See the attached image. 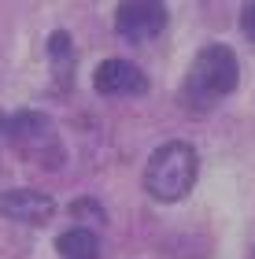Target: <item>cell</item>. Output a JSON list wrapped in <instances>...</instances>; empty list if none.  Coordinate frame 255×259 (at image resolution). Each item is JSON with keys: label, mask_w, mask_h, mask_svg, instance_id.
Returning <instances> with one entry per match:
<instances>
[{"label": "cell", "mask_w": 255, "mask_h": 259, "mask_svg": "<svg viewBox=\"0 0 255 259\" xmlns=\"http://www.w3.org/2000/svg\"><path fill=\"white\" fill-rule=\"evenodd\" d=\"M196 170H200V156L189 141H167L152 152L144 167V189L159 204H178L192 193Z\"/></svg>", "instance_id": "obj_1"}, {"label": "cell", "mask_w": 255, "mask_h": 259, "mask_svg": "<svg viewBox=\"0 0 255 259\" xmlns=\"http://www.w3.org/2000/svg\"><path fill=\"white\" fill-rule=\"evenodd\" d=\"M237 81H240V67H237L233 49H226V45H207V49L196 52L181 97H185L189 108L203 111V108H211L215 100L229 97V93L237 89Z\"/></svg>", "instance_id": "obj_2"}, {"label": "cell", "mask_w": 255, "mask_h": 259, "mask_svg": "<svg viewBox=\"0 0 255 259\" xmlns=\"http://www.w3.org/2000/svg\"><path fill=\"white\" fill-rule=\"evenodd\" d=\"M115 30L126 41H152L167 30V4H159V0H130V4H119Z\"/></svg>", "instance_id": "obj_3"}, {"label": "cell", "mask_w": 255, "mask_h": 259, "mask_svg": "<svg viewBox=\"0 0 255 259\" xmlns=\"http://www.w3.org/2000/svg\"><path fill=\"white\" fill-rule=\"evenodd\" d=\"M92 89L104 93V97H133V93L148 89V78L130 60H104L92 74Z\"/></svg>", "instance_id": "obj_4"}, {"label": "cell", "mask_w": 255, "mask_h": 259, "mask_svg": "<svg viewBox=\"0 0 255 259\" xmlns=\"http://www.w3.org/2000/svg\"><path fill=\"white\" fill-rule=\"evenodd\" d=\"M0 215L11 222H26V226H44L56 215V200L37 189H8L0 196Z\"/></svg>", "instance_id": "obj_5"}, {"label": "cell", "mask_w": 255, "mask_h": 259, "mask_svg": "<svg viewBox=\"0 0 255 259\" xmlns=\"http://www.w3.org/2000/svg\"><path fill=\"white\" fill-rule=\"evenodd\" d=\"M11 141L37 148V145H52V119L44 111H19L11 115Z\"/></svg>", "instance_id": "obj_6"}, {"label": "cell", "mask_w": 255, "mask_h": 259, "mask_svg": "<svg viewBox=\"0 0 255 259\" xmlns=\"http://www.w3.org/2000/svg\"><path fill=\"white\" fill-rule=\"evenodd\" d=\"M56 252L63 259H100V237L85 226L63 230L60 237H56Z\"/></svg>", "instance_id": "obj_7"}, {"label": "cell", "mask_w": 255, "mask_h": 259, "mask_svg": "<svg viewBox=\"0 0 255 259\" xmlns=\"http://www.w3.org/2000/svg\"><path fill=\"white\" fill-rule=\"evenodd\" d=\"M48 56H52V63L60 67L63 85H67V81H71V63H74V52H71V33H67V30H56L52 37H48Z\"/></svg>", "instance_id": "obj_8"}, {"label": "cell", "mask_w": 255, "mask_h": 259, "mask_svg": "<svg viewBox=\"0 0 255 259\" xmlns=\"http://www.w3.org/2000/svg\"><path fill=\"white\" fill-rule=\"evenodd\" d=\"M71 219H78V222H96V226H100L108 215H104V207L92 196H78V200H71Z\"/></svg>", "instance_id": "obj_9"}, {"label": "cell", "mask_w": 255, "mask_h": 259, "mask_svg": "<svg viewBox=\"0 0 255 259\" xmlns=\"http://www.w3.org/2000/svg\"><path fill=\"white\" fill-rule=\"evenodd\" d=\"M240 30H244V37L255 41V4H244V8H240Z\"/></svg>", "instance_id": "obj_10"}, {"label": "cell", "mask_w": 255, "mask_h": 259, "mask_svg": "<svg viewBox=\"0 0 255 259\" xmlns=\"http://www.w3.org/2000/svg\"><path fill=\"white\" fill-rule=\"evenodd\" d=\"M0 137H11V115L0 111Z\"/></svg>", "instance_id": "obj_11"}]
</instances>
